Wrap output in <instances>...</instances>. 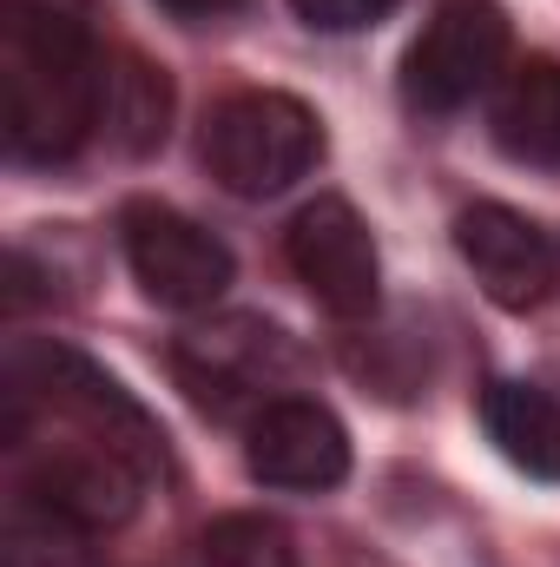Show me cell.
<instances>
[{
    "instance_id": "cell-1",
    "label": "cell",
    "mask_w": 560,
    "mask_h": 567,
    "mask_svg": "<svg viewBox=\"0 0 560 567\" xmlns=\"http://www.w3.org/2000/svg\"><path fill=\"white\" fill-rule=\"evenodd\" d=\"M106 53L53 0H0V140L20 165H60L106 120Z\"/></svg>"
},
{
    "instance_id": "cell-2",
    "label": "cell",
    "mask_w": 560,
    "mask_h": 567,
    "mask_svg": "<svg viewBox=\"0 0 560 567\" xmlns=\"http://www.w3.org/2000/svg\"><path fill=\"white\" fill-rule=\"evenodd\" d=\"M0 449L13 462V495L80 522L86 535L126 528L145 502V482H152V462H139L133 449L66 423L0 416Z\"/></svg>"
},
{
    "instance_id": "cell-3",
    "label": "cell",
    "mask_w": 560,
    "mask_h": 567,
    "mask_svg": "<svg viewBox=\"0 0 560 567\" xmlns=\"http://www.w3.org/2000/svg\"><path fill=\"white\" fill-rule=\"evenodd\" d=\"M0 416H33V423H66L86 435H106L120 449H133L139 462L165 468V435L126 396L120 377H106L93 357L66 350V343H13L0 363Z\"/></svg>"
},
{
    "instance_id": "cell-4",
    "label": "cell",
    "mask_w": 560,
    "mask_h": 567,
    "mask_svg": "<svg viewBox=\"0 0 560 567\" xmlns=\"http://www.w3.org/2000/svg\"><path fill=\"white\" fill-rule=\"evenodd\" d=\"M317 158H323L317 113L297 93H278V86L231 93L205 120V165L231 198H278Z\"/></svg>"
},
{
    "instance_id": "cell-5",
    "label": "cell",
    "mask_w": 560,
    "mask_h": 567,
    "mask_svg": "<svg viewBox=\"0 0 560 567\" xmlns=\"http://www.w3.org/2000/svg\"><path fill=\"white\" fill-rule=\"evenodd\" d=\"M508 66V13L495 0H442L403 53V100L422 120H448L481 100Z\"/></svg>"
},
{
    "instance_id": "cell-6",
    "label": "cell",
    "mask_w": 560,
    "mask_h": 567,
    "mask_svg": "<svg viewBox=\"0 0 560 567\" xmlns=\"http://www.w3.org/2000/svg\"><path fill=\"white\" fill-rule=\"evenodd\" d=\"M120 245H126V265L152 303L165 310H211L231 278H238V258L218 231H205L198 218L158 205V198H133L120 212Z\"/></svg>"
},
{
    "instance_id": "cell-7",
    "label": "cell",
    "mask_w": 560,
    "mask_h": 567,
    "mask_svg": "<svg viewBox=\"0 0 560 567\" xmlns=\"http://www.w3.org/2000/svg\"><path fill=\"white\" fill-rule=\"evenodd\" d=\"M283 258H290V278L317 297V310H330L343 323L376 317L383 258H376V238L350 198H310L283 231Z\"/></svg>"
},
{
    "instance_id": "cell-8",
    "label": "cell",
    "mask_w": 560,
    "mask_h": 567,
    "mask_svg": "<svg viewBox=\"0 0 560 567\" xmlns=\"http://www.w3.org/2000/svg\"><path fill=\"white\" fill-rule=\"evenodd\" d=\"M172 370L178 383L191 390L198 410L211 416H258L265 403H278L283 377L297 370V350L283 343V330L258 323V317H231V323H211V330H191L178 350H172Z\"/></svg>"
},
{
    "instance_id": "cell-9",
    "label": "cell",
    "mask_w": 560,
    "mask_h": 567,
    "mask_svg": "<svg viewBox=\"0 0 560 567\" xmlns=\"http://www.w3.org/2000/svg\"><path fill=\"white\" fill-rule=\"evenodd\" d=\"M455 251L501 310H541L560 290V245L515 205H468L455 218Z\"/></svg>"
},
{
    "instance_id": "cell-10",
    "label": "cell",
    "mask_w": 560,
    "mask_h": 567,
    "mask_svg": "<svg viewBox=\"0 0 560 567\" xmlns=\"http://www.w3.org/2000/svg\"><path fill=\"white\" fill-rule=\"evenodd\" d=\"M245 468L265 488L323 495L350 475V429L336 423L317 396H278L245 429Z\"/></svg>"
},
{
    "instance_id": "cell-11",
    "label": "cell",
    "mask_w": 560,
    "mask_h": 567,
    "mask_svg": "<svg viewBox=\"0 0 560 567\" xmlns=\"http://www.w3.org/2000/svg\"><path fill=\"white\" fill-rule=\"evenodd\" d=\"M481 429L488 442L535 482H560V403L541 383H488L481 390Z\"/></svg>"
},
{
    "instance_id": "cell-12",
    "label": "cell",
    "mask_w": 560,
    "mask_h": 567,
    "mask_svg": "<svg viewBox=\"0 0 560 567\" xmlns=\"http://www.w3.org/2000/svg\"><path fill=\"white\" fill-rule=\"evenodd\" d=\"M495 145L521 165H560V60H521L501 80Z\"/></svg>"
},
{
    "instance_id": "cell-13",
    "label": "cell",
    "mask_w": 560,
    "mask_h": 567,
    "mask_svg": "<svg viewBox=\"0 0 560 567\" xmlns=\"http://www.w3.org/2000/svg\"><path fill=\"white\" fill-rule=\"evenodd\" d=\"M100 126L126 152H152V145L165 140V126H172V80H165V66L126 53L106 73V120Z\"/></svg>"
},
{
    "instance_id": "cell-14",
    "label": "cell",
    "mask_w": 560,
    "mask_h": 567,
    "mask_svg": "<svg viewBox=\"0 0 560 567\" xmlns=\"http://www.w3.org/2000/svg\"><path fill=\"white\" fill-rule=\"evenodd\" d=\"M0 567H100L93 561V535L27 495L7 502L0 522Z\"/></svg>"
},
{
    "instance_id": "cell-15",
    "label": "cell",
    "mask_w": 560,
    "mask_h": 567,
    "mask_svg": "<svg viewBox=\"0 0 560 567\" xmlns=\"http://www.w3.org/2000/svg\"><path fill=\"white\" fill-rule=\"evenodd\" d=\"M198 567H297V535L278 515L238 508L198 535Z\"/></svg>"
},
{
    "instance_id": "cell-16",
    "label": "cell",
    "mask_w": 560,
    "mask_h": 567,
    "mask_svg": "<svg viewBox=\"0 0 560 567\" xmlns=\"http://www.w3.org/2000/svg\"><path fill=\"white\" fill-rule=\"evenodd\" d=\"M290 13L317 33H363L396 13V0H290Z\"/></svg>"
},
{
    "instance_id": "cell-17",
    "label": "cell",
    "mask_w": 560,
    "mask_h": 567,
    "mask_svg": "<svg viewBox=\"0 0 560 567\" xmlns=\"http://www.w3.org/2000/svg\"><path fill=\"white\" fill-rule=\"evenodd\" d=\"M165 13H185V20H205V13H225V7H238V0H158Z\"/></svg>"
}]
</instances>
